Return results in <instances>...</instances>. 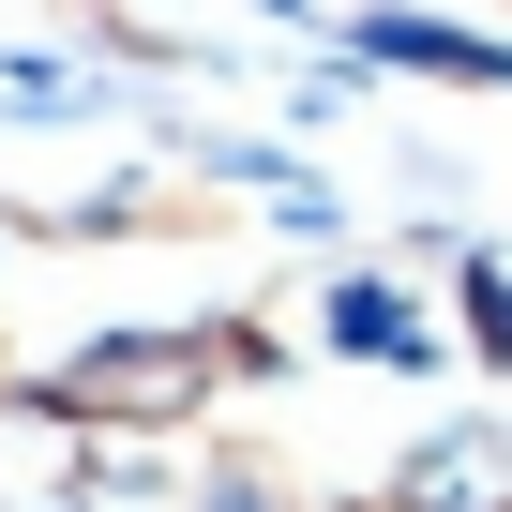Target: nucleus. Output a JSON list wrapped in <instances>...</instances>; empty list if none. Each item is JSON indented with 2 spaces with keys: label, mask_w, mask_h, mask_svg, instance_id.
<instances>
[{
  "label": "nucleus",
  "mask_w": 512,
  "mask_h": 512,
  "mask_svg": "<svg viewBox=\"0 0 512 512\" xmlns=\"http://www.w3.org/2000/svg\"><path fill=\"white\" fill-rule=\"evenodd\" d=\"M347 46H362L377 76H437V91H512V46H497V31H452V16H422V0H362V16H347Z\"/></svg>",
  "instance_id": "nucleus-2"
},
{
  "label": "nucleus",
  "mask_w": 512,
  "mask_h": 512,
  "mask_svg": "<svg viewBox=\"0 0 512 512\" xmlns=\"http://www.w3.org/2000/svg\"><path fill=\"white\" fill-rule=\"evenodd\" d=\"M317 347H347V362H437V317L407 302V272H332Z\"/></svg>",
  "instance_id": "nucleus-3"
},
{
  "label": "nucleus",
  "mask_w": 512,
  "mask_h": 512,
  "mask_svg": "<svg viewBox=\"0 0 512 512\" xmlns=\"http://www.w3.org/2000/svg\"><path fill=\"white\" fill-rule=\"evenodd\" d=\"M0 106H16V121H106L121 106V61H91L76 31L61 46H0Z\"/></svg>",
  "instance_id": "nucleus-4"
},
{
  "label": "nucleus",
  "mask_w": 512,
  "mask_h": 512,
  "mask_svg": "<svg viewBox=\"0 0 512 512\" xmlns=\"http://www.w3.org/2000/svg\"><path fill=\"white\" fill-rule=\"evenodd\" d=\"M241 377H287V332L256 317V302L91 332V347H61V362H31V377H0V407H31V422H61V437H151V452H181Z\"/></svg>",
  "instance_id": "nucleus-1"
}]
</instances>
